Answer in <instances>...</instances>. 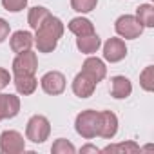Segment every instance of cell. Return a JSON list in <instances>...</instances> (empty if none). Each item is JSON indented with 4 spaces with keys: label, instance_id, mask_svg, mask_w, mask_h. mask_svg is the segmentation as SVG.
Listing matches in <instances>:
<instances>
[{
    "label": "cell",
    "instance_id": "1",
    "mask_svg": "<svg viewBox=\"0 0 154 154\" xmlns=\"http://www.w3.org/2000/svg\"><path fill=\"white\" fill-rule=\"evenodd\" d=\"M36 35H35V44L38 47L40 53H53L58 45V40L62 38L63 35V24L60 18L49 15L44 24L40 27L35 29Z\"/></svg>",
    "mask_w": 154,
    "mask_h": 154
},
{
    "label": "cell",
    "instance_id": "2",
    "mask_svg": "<svg viewBox=\"0 0 154 154\" xmlns=\"http://www.w3.org/2000/svg\"><path fill=\"white\" fill-rule=\"evenodd\" d=\"M76 132H78L82 138L91 140L94 136H98V129H100V112L96 111H82L78 116H76L74 122Z\"/></svg>",
    "mask_w": 154,
    "mask_h": 154
},
{
    "label": "cell",
    "instance_id": "3",
    "mask_svg": "<svg viewBox=\"0 0 154 154\" xmlns=\"http://www.w3.org/2000/svg\"><path fill=\"white\" fill-rule=\"evenodd\" d=\"M49 132H51V125H49V120L45 116L35 114L29 118L27 127H26L27 140H31L33 143H44L49 138Z\"/></svg>",
    "mask_w": 154,
    "mask_h": 154
},
{
    "label": "cell",
    "instance_id": "4",
    "mask_svg": "<svg viewBox=\"0 0 154 154\" xmlns=\"http://www.w3.org/2000/svg\"><path fill=\"white\" fill-rule=\"evenodd\" d=\"M0 150L4 154H20L26 150V140L17 131H4L0 134Z\"/></svg>",
    "mask_w": 154,
    "mask_h": 154
},
{
    "label": "cell",
    "instance_id": "5",
    "mask_svg": "<svg viewBox=\"0 0 154 154\" xmlns=\"http://www.w3.org/2000/svg\"><path fill=\"white\" fill-rule=\"evenodd\" d=\"M116 33L120 35V36H123V38H129V40H134V38H138L141 33H143V26L138 22V18L136 17H132V15H123V17H120L118 20H116Z\"/></svg>",
    "mask_w": 154,
    "mask_h": 154
},
{
    "label": "cell",
    "instance_id": "6",
    "mask_svg": "<svg viewBox=\"0 0 154 154\" xmlns=\"http://www.w3.org/2000/svg\"><path fill=\"white\" fill-rule=\"evenodd\" d=\"M36 69H38L36 54L31 49L18 53V56L13 60V72L15 74H35Z\"/></svg>",
    "mask_w": 154,
    "mask_h": 154
},
{
    "label": "cell",
    "instance_id": "7",
    "mask_svg": "<svg viewBox=\"0 0 154 154\" xmlns=\"http://www.w3.org/2000/svg\"><path fill=\"white\" fill-rule=\"evenodd\" d=\"M40 84H42V89L47 94L54 96V94L63 93V89H65V76L62 72H58V71H49V72H45L42 76Z\"/></svg>",
    "mask_w": 154,
    "mask_h": 154
},
{
    "label": "cell",
    "instance_id": "8",
    "mask_svg": "<svg viewBox=\"0 0 154 154\" xmlns=\"http://www.w3.org/2000/svg\"><path fill=\"white\" fill-rule=\"evenodd\" d=\"M94 87H96V82L89 74H85L84 71L78 72L74 76V80H72V93L76 96H80V98H89L94 93Z\"/></svg>",
    "mask_w": 154,
    "mask_h": 154
},
{
    "label": "cell",
    "instance_id": "9",
    "mask_svg": "<svg viewBox=\"0 0 154 154\" xmlns=\"http://www.w3.org/2000/svg\"><path fill=\"white\" fill-rule=\"evenodd\" d=\"M127 54V47H125V42L120 40V38H109L103 45V58L107 62H120L123 60Z\"/></svg>",
    "mask_w": 154,
    "mask_h": 154
},
{
    "label": "cell",
    "instance_id": "10",
    "mask_svg": "<svg viewBox=\"0 0 154 154\" xmlns=\"http://www.w3.org/2000/svg\"><path fill=\"white\" fill-rule=\"evenodd\" d=\"M118 132V118L114 112L111 111H102L100 112V129H98V136L111 140L114 138V134Z\"/></svg>",
    "mask_w": 154,
    "mask_h": 154
},
{
    "label": "cell",
    "instance_id": "11",
    "mask_svg": "<svg viewBox=\"0 0 154 154\" xmlns=\"http://www.w3.org/2000/svg\"><path fill=\"white\" fill-rule=\"evenodd\" d=\"M20 111V100L15 94H0V122L15 118Z\"/></svg>",
    "mask_w": 154,
    "mask_h": 154
},
{
    "label": "cell",
    "instance_id": "12",
    "mask_svg": "<svg viewBox=\"0 0 154 154\" xmlns=\"http://www.w3.org/2000/svg\"><path fill=\"white\" fill-rule=\"evenodd\" d=\"M82 71H84L85 74H89L96 84L102 82V80L105 78V74H107V67H105V63H103L100 58H94V56H91V58H87V60L84 62Z\"/></svg>",
    "mask_w": 154,
    "mask_h": 154
},
{
    "label": "cell",
    "instance_id": "13",
    "mask_svg": "<svg viewBox=\"0 0 154 154\" xmlns=\"http://www.w3.org/2000/svg\"><path fill=\"white\" fill-rule=\"evenodd\" d=\"M131 93H132V85H131L129 78H125V76H114L111 80V94H112V98L123 100V98L131 96Z\"/></svg>",
    "mask_w": 154,
    "mask_h": 154
},
{
    "label": "cell",
    "instance_id": "14",
    "mask_svg": "<svg viewBox=\"0 0 154 154\" xmlns=\"http://www.w3.org/2000/svg\"><path fill=\"white\" fill-rule=\"evenodd\" d=\"M33 42H35V36L29 31H17V33H13L9 44H11V49L15 53H24V51L31 49Z\"/></svg>",
    "mask_w": 154,
    "mask_h": 154
},
{
    "label": "cell",
    "instance_id": "15",
    "mask_svg": "<svg viewBox=\"0 0 154 154\" xmlns=\"http://www.w3.org/2000/svg\"><path fill=\"white\" fill-rule=\"evenodd\" d=\"M36 85H38V82L35 78V74H15V87L20 94H24V96L33 94Z\"/></svg>",
    "mask_w": 154,
    "mask_h": 154
},
{
    "label": "cell",
    "instance_id": "16",
    "mask_svg": "<svg viewBox=\"0 0 154 154\" xmlns=\"http://www.w3.org/2000/svg\"><path fill=\"white\" fill-rule=\"evenodd\" d=\"M100 45H102V40L94 33L93 35H87V36H78V38H76V47H78L82 53H85V54L96 53Z\"/></svg>",
    "mask_w": 154,
    "mask_h": 154
},
{
    "label": "cell",
    "instance_id": "17",
    "mask_svg": "<svg viewBox=\"0 0 154 154\" xmlns=\"http://www.w3.org/2000/svg\"><path fill=\"white\" fill-rule=\"evenodd\" d=\"M69 31L74 33L76 36H87V35H93L94 33V26L91 20L87 18H72L69 22Z\"/></svg>",
    "mask_w": 154,
    "mask_h": 154
},
{
    "label": "cell",
    "instance_id": "18",
    "mask_svg": "<svg viewBox=\"0 0 154 154\" xmlns=\"http://www.w3.org/2000/svg\"><path fill=\"white\" fill-rule=\"evenodd\" d=\"M136 18L143 27H152L154 26V8L150 4H143L136 9Z\"/></svg>",
    "mask_w": 154,
    "mask_h": 154
},
{
    "label": "cell",
    "instance_id": "19",
    "mask_svg": "<svg viewBox=\"0 0 154 154\" xmlns=\"http://www.w3.org/2000/svg\"><path fill=\"white\" fill-rule=\"evenodd\" d=\"M49 15H51L49 9H45V8H42V6H36V8H31V9H29L27 22H29V26H31L33 29H36V27H40V26L44 24V20H45Z\"/></svg>",
    "mask_w": 154,
    "mask_h": 154
},
{
    "label": "cell",
    "instance_id": "20",
    "mask_svg": "<svg viewBox=\"0 0 154 154\" xmlns=\"http://www.w3.org/2000/svg\"><path fill=\"white\" fill-rule=\"evenodd\" d=\"M74 145L71 143V141H67V140H63V138H60V140H56L54 143H53V147H51V152L53 154H74Z\"/></svg>",
    "mask_w": 154,
    "mask_h": 154
},
{
    "label": "cell",
    "instance_id": "21",
    "mask_svg": "<svg viewBox=\"0 0 154 154\" xmlns=\"http://www.w3.org/2000/svg\"><path fill=\"white\" fill-rule=\"evenodd\" d=\"M140 84L145 91H152L154 89V67L149 65L145 67V71L140 74Z\"/></svg>",
    "mask_w": 154,
    "mask_h": 154
},
{
    "label": "cell",
    "instance_id": "22",
    "mask_svg": "<svg viewBox=\"0 0 154 154\" xmlns=\"http://www.w3.org/2000/svg\"><path fill=\"white\" fill-rule=\"evenodd\" d=\"M98 4V0H71V6L74 11H78V13H89L96 8Z\"/></svg>",
    "mask_w": 154,
    "mask_h": 154
},
{
    "label": "cell",
    "instance_id": "23",
    "mask_svg": "<svg viewBox=\"0 0 154 154\" xmlns=\"http://www.w3.org/2000/svg\"><path fill=\"white\" fill-rule=\"evenodd\" d=\"M140 147L132 141H127V143H118V145H109L103 149V152H138Z\"/></svg>",
    "mask_w": 154,
    "mask_h": 154
},
{
    "label": "cell",
    "instance_id": "24",
    "mask_svg": "<svg viewBox=\"0 0 154 154\" xmlns=\"http://www.w3.org/2000/svg\"><path fill=\"white\" fill-rule=\"evenodd\" d=\"M2 6L11 13H18L27 6V0H2Z\"/></svg>",
    "mask_w": 154,
    "mask_h": 154
},
{
    "label": "cell",
    "instance_id": "25",
    "mask_svg": "<svg viewBox=\"0 0 154 154\" xmlns=\"http://www.w3.org/2000/svg\"><path fill=\"white\" fill-rule=\"evenodd\" d=\"M9 82H11V76H9V72H8L6 69H2V67H0V91H2L4 87H8V85H9Z\"/></svg>",
    "mask_w": 154,
    "mask_h": 154
},
{
    "label": "cell",
    "instance_id": "26",
    "mask_svg": "<svg viewBox=\"0 0 154 154\" xmlns=\"http://www.w3.org/2000/svg\"><path fill=\"white\" fill-rule=\"evenodd\" d=\"M8 36H9V24L4 18H0V42H4Z\"/></svg>",
    "mask_w": 154,
    "mask_h": 154
},
{
    "label": "cell",
    "instance_id": "27",
    "mask_svg": "<svg viewBox=\"0 0 154 154\" xmlns=\"http://www.w3.org/2000/svg\"><path fill=\"white\" fill-rule=\"evenodd\" d=\"M82 152H100V149H96L93 145H85V147H82Z\"/></svg>",
    "mask_w": 154,
    "mask_h": 154
}]
</instances>
